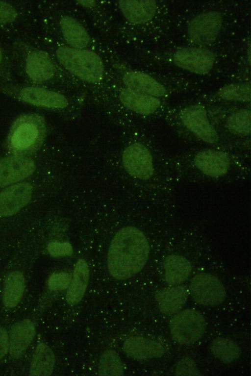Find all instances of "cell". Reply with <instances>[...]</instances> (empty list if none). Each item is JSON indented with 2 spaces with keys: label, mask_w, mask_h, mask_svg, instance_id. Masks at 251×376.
<instances>
[{
  "label": "cell",
  "mask_w": 251,
  "mask_h": 376,
  "mask_svg": "<svg viewBox=\"0 0 251 376\" xmlns=\"http://www.w3.org/2000/svg\"><path fill=\"white\" fill-rule=\"evenodd\" d=\"M150 252L148 241L136 227H125L117 232L109 246L107 264L112 276L125 279L140 272Z\"/></svg>",
  "instance_id": "6da1fadb"
},
{
  "label": "cell",
  "mask_w": 251,
  "mask_h": 376,
  "mask_svg": "<svg viewBox=\"0 0 251 376\" xmlns=\"http://www.w3.org/2000/svg\"><path fill=\"white\" fill-rule=\"evenodd\" d=\"M44 119L35 114L18 118L10 130L7 145L13 154L26 156L42 145L46 136Z\"/></svg>",
  "instance_id": "7a4b0ae2"
},
{
  "label": "cell",
  "mask_w": 251,
  "mask_h": 376,
  "mask_svg": "<svg viewBox=\"0 0 251 376\" xmlns=\"http://www.w3.org/2000/svg\"><path fill=\"white\" fill-rule=\"evenodd\" d=\"M56 56L65 69L84 81L96 83L102 77L103 64L93 51L62 47L57 49Z\"/></svg>",
  "instance_id": "3957f363"
},
{
  "label": "cell",
  "mask_w": 251,
  "mask_h": 376,
  "mask_svg": "<svg viewBox=\"0 0 251 376\" xmlns=\"http://www.w3.org/2000/svg\"><path fill=\"white\" fill-rule=\"evenodd\" d=\"M206 328L203 316L194 309H186L173 317L170 322V332L173 339L181 345L198 341Z\"/></svg>",
  "instance_id": "277c9868"
},
{
  "label": "cell",
  "mask_w": 251,
  "mask_h": 376,
  "mask_svg": "<svg viewBox=\"0 0 251 376\" xmlns=\"http://www.w3.org/2000/svg\"><path fill=\"white\" fill-rule=\"evenodd\" d=\"M189 291L196 302L207 306L219 305L224 300L226 294L220 280L205 273H200L192 278Z\"/></svg>",
  "instance_id": "5b68a950"
},
{
  "label": "cell",
  "mask_w": 251,
  "mask_h": 376,
  "mask_svg": "<svg viewBox=\"0 0 251 376\" xmlns=\"http://www.w3.org/2000/svg\"><path fill=\"white\" fill-rule=\"evenodd\" d=\"M222 23L221 14L217 11L203 13L189 23L188 34L194 43L201 46L212 43L218 35Z\"/></svg>",
  "instance_id": "8992f818"
},
{
  "label": "cell",
  "mask_w": 251,
  "mask_h": 376,
  "mask_svg": "<svg viewBox=\"0 0 251 376\" xmlns=\"http://www.w3.org/2000/svg\"><path fill=\"white\" fill-rule=\"evenodd\" d=\"M124 166L131 176L147 180L153 174L152 156L147 148L139 143L129 146L123 154Z\"/></svg>",
  "instance_id": "52a82bcc"
},
{
  "label": "cell",
  "mask_w": 251,
  "mask_h": 376,
  "mask_svg": "<svg viewBox=\"0 0 251 376\" xmlns=\"http://www.w3.org/2000/svg\"><path fill=\"white\" fill-rule=\"evenodd\" d=\"M173 58L177 66L195 74L205 75L212 69L215 54L206 49L186 48L177 50Z\"/></svg>",
  "instance_id": "ba28073f"
},
{
  "label": "cell",
  "mask_w": 251,
  "mask_h": 376,
  "mask_svg": "<svg viewBox=\"0 0 251 376\" xmlns=\"http://www.w3.org/2000/svg\"><path fill=\"white\" fill-rule=\"evenodd\" d=\"M180 119L185 126L203 141L214 143L218 140V134L209 123L205 108L194 105L183 109Z\"/></svg>",
  "instance_id": "9c48e42d"
},
{
  "label": "cell",
  "mask_w": 251,
  "mask_h": 376,
  "mask_svg": "<svg viewBox=\"0 0 251 376\" xmlns=\"http://www.w3.org/2000/svg\"><path fill=\"white\" fill-rule=\"evenodd\" d=\"M33 161L25 155L13 154L0 160V187L30 176L35 170Z\"/></svg>",
  "instance_id": "30bf717a"
},
{
  "label": "cell",
  "mask_w": 251,
  "mask_h": 376,
  "mask_svg": "<svg viewBox=\"0 0 251 376\" xmlns=\"http://www.w3.org/2000/svg\"><path fill=\"white\" fill-rule=\"evenodd\" d=\"M32 187L27 182L13 185L0 193V216L14 215L31 198Z\"/></svg>",
  "instance_id": "8fae6325"
},
{
  "label": "cell",
  "mask_w": 251,
  "mask_h": 376,
  "mask_svg": "<svg viewBox=\"0 0 251 376\" xmlns=\"http://www.w3.org/2000/svg\"><path fill=\"white\" fill-rule=\"evenodd\" d=\"M194 164L206 175L218 177L226 173L230 165V160L227 154L223 152L206 150L196 154Z\"/></svg>",
  "instance_id": "7c38bea8"
},
{
  "label": "cell",
  "mask_w": 251,
  "mask_h": 376,
  "mask_svg": "<svg viewBox=\"0 0 251 376\" xmlns=\"http://www.w3.org/2000/svg\"><path fill=\"white\" fill-rule=\"evenodd\" d=\"M19 98L24 101L38 106L63 108L68 104L65 97L55 92L38 87H26L19 93Z\"/></svg>",
  "instance_id": "4fadbf2b"
},
{
  "label": "cell",
  "mask_w": 251,
  "mask_h": 376,
  "mask_svg": "<svg viewBox=\"0 0 251 376\" xmlns=\"http://www.w3.org/2000/svg\"><path fill=\"white\" fill-rule=\"evenodd\" d=\"M123 349L129 356L140 360L160 357L165 352L164 348L161 343L140 337L127 339Z\"/></svg>",
  "instance_id": "5bb4252c"
},
{
  "label": "cell",
  "mask_w": 251,
  "mask_h": 376,
  "mask_svg": "<svg viewBox=\"0 0 251 376\" xmlns=\"http://www.w3.org/2000/svg\"><path fill=\"white\" fill-rule=\"evenodd\" d=\"M35 333V326L29 319H25L14 324L10 330L9 341L11 355L14 357L20 356L30 344Z\"/></svg>",
  "instance_id": "9a60e30c"
},
{
  "label": "cell",
  "mask_w": 251,
  "mask_h": 376,
  "mask_svg": "<svg viewBox=\"0 0 251 376\" xmlns=\"http://www.w3.org/2000/svg\"><path fill=\"white\" fill-rule=\"evenodd\" d=\"M123 82L126 88L154 97H160L166 94L164 86L149 75L138 71L126 73Z\"/></svg>",
  "instance_id": "2e32d148"
},
{
  "label": "cell",
  "mask_w": 251,
  "mask_h": 376,
  "mask_svg": "<svg viewBox=\"0 0 251 376\" xmlns=\"http://www.w3.org/2000/svg\"><path fill=\"white\" fill-rule=\"evenodd\" d=\"M119 6L125 18L135 24L149 21L156 10V1L152 0H120Z\"/></svg>",
  "instance_id": "e0dca14e"
},
{
  "label": "cell",
  "mask_w": 251,
  "mask_h": 376,
  "mask_svg": "<svg viewBox=\"0 0 251 376\" xmlns=\"http://www.w3.org/2000/svg\"><path fill=\"white\" fill-rule=\"evenodd\" d=\"M120 99L126 107L143 115L153 113L160 104L155 97L126 88L121 91Z\"/></svg>",
  "instance_id": "ac0fdd59"
},
{
  "label": "cell",
  "mask_w": 251,
  "mask_h": 376,
  "mask_svg": "<svg viewBox=\"0 0 251 376\" xmlns=\"http://www.w3.org/2000/svg\"><path fill=\"white\" fill-rule=\"evenodd\" d=\"M26 71L32 80L42 82L52 77L54 67L49 56L45 52L36 50L30 53L26 61Z\"/></svg>",
  "instance_id": "d6986e66"
},
{
  "label": "cell",
  "mask_w": 251,
  "mask_h": 376,
  "mask_svg": "<svg viewBox=\"0 0 251 376\" xmlns=\"http://www.w3.org/2000/svg\"><path fill=\"white\" fill-rule=\"evenodd\" d=\"M188 291L183 286L162 288L155 294L160 310L167 314L175 313L185 304L188 297Z\"/></svg>",
  "instance_id": "ffe728a7"
},
{
  "label": "cell",
  "mask_w": 251,
  "mask_h": 376,
  "mask_svg": "<svg viewBox=\"0 0 251 376\" xmlns=\"http://www.w3.org/2000/svg\"><path fill=\"white\" fill-rule=\"evenodd\" d=\"M89 277V270L87 263L83 259H79L75 264L73 279L66 294L69 303L75 304L81 300L86 291Z\"/></svg>",
  "instance_id": "44dd1931"
},
{
  "label": "cell",
  "mask_w": 251,
  "mask_h": 376,
  "mask_svg": "<svg viewBox=\"0 0 251 376\" xmlns=\"http://www.w3.org/2000/svg\"><path fill=\"white\" fill-rule=\"evenodd\" d=\"M63 36L73 48L82 49L89 44L90 37L85 28L75 19L64 16L60 20Z\"/></svg>",
  "instance_id": "7402d4cb"
},
{
  "label": "cell",
  "mask_w": 251,
  "mask_h": 376,
  "mask_svg": "<svg viewBox=\"0 0 251 376\" xmlns=\"http://www.w3.org/2000/svg\"><path fill=\"white\" fill-rule=\"evenodd\" d=\"M166 281L176 285L185 281L189 276L192 265L185 258L178 255H170L164 261Z\"/></svg>",
  "instance_id": "603a6c76"
},
{
  "label": "cell",
  "mask_w": 251,
  "mask_h": 376,
  "mask_svg": "<svg viewBox=\"0 0 251 376\" xmlns=\"http://www.w3.org/2000/svg\"><path fill=\"white\" fill-rule=\"evenodd\" d=\"M55 356L51 349L45 343H40L36 347L30 368V376H48L52 373Z\"/></svg>",
  "instance_id": "cb8c5ba5"
},
{
  "label": "cell",
  "mask_w": 251,
  "mask_h": 376,
  "mask_svg": "<svg viewBox=\"0 0 251 376\" xmlns=\"http://www.w3.org/2000/svg\"><path fill=\"white\" fill-rule=\"evenodd\" d=\"M25 287V278L21 272L14 271L8 274L4 284V305L8 308L16 306L22 297Z\"/></svg>",
  "instance_id": "d4e9b609"
},
{
  "label": "cell",
  "mask_w": 251,
  "mask_h": 376,
  "mask_svg": "<svg viewBox=\"0 0 251 376\" xmlns=\"http://www.w3.org/2000/svg\"><path fill=\"white\" fill-rule=\"evenodd\" d=\"M212 354L226 363H230L236 360L241 351L238 344L233 340L222 337L214 339L210 346Z\"/></svg>",
  "instance_id": "484cf974"
},
{
  "label": "cell",
  "mask_w": 251,
  "mask_h": 376,
  "mask_svg": "<svg viewBox=\"0 0 251 376\" xmlns=\"http://www.w3.org/2000/svg\"><path fill=\"white\" fill-rule=\"evenodd\" d=\"M100 376H119L124 373V366L118 354L113 351H107L101 355L99 365Z\"/></svg>",
  "instance_id": "4316f807"
},
{
  "label": "cell",
  "mask_w": 251,
  "mask_h": 376,
  "mask_svg": "<svg viewBox=\"0 0 251 376\" xmlns=\"http://www.w3.org/2000/svg\"><path fill=\"white\" fill-rule=\"evenodd\" d=\"M218 94L224 100L242 102L250 101L251 100L250 83L230 84L221 88Z\"/></svg>",
  "instance_id": "83f0119b"
},
{
  "label": "cell",
  "mask_w": 251,
  "mask_h": 376,
  "mask_svg": "<svg viewBox=\"0 0 251 376\" xmlns=\"http://www.w3.org/2000/svg\"><path fill=\"white\" fill-rule=\"evenodd\" d=\"M227 126L233 133L247 135L251 132V111L242 109L232 114L228 119Z\"/></svg>",
  "instance_id": "f1b7e54d"
},
{
  "label": "cell",
  "mask_w": 251,
  "mask_h": 376,
  "mask_svg": "<svg viewBox=\"0 0 251 376\" xmlns=\"http://www.w3.org/2000/svg\"><path fill=\"white\" fill-rule=\"evenodd\" d=\"M176 376H201L196 363L190 357H186L181 359L177 363L175 371Z\"/></svg>",
  "instance_id": "f546056e"
},
{
  "label": "cell",
  "mask_w": 251,
  "mask_h": 376,
  "mask_svg": "<svg viewBox=\"0 0 251 376\" xmlns=\"http://www.w3.org/2000/svg\"><path fill=\"white\" fill-rule=\"evenodd\" d=\"M71 277L66 273H59L52 274L48 280V286L52 290H63L71 284Z\"/></svg>",
  "instance_id": "4dcf8cb0"
},
{
  "label": "cell",
  "mask_w": 251,
  "mask_h": 376,
  "mask_svg": "<svg viewBox=\"0 0 251 376\" xmlns=\"http://www.w3.org/2000/svg\"><path fill=\"white\" fill-rule=\"evenodd\" d=\"M48 251L52 256L58 257L70 255L72 253V248L69 243L54 241L49 244Z\"/></svg>",
  "instance_id": "1f68e13d"
},
{
  "label": "cell",
  "mask_w": 251,
  "mask_h": 376,
  "mask_svg": "<svg viewBox=\"0 0 251 376\" xmlns=\"http://www.w3.org/2000/svg\"><path fill=\"white\" fill-rule=\"evenodd\" d=\"M17 15L15 8L10 4L0 1V24H6L14 20Z\"/></svg>",
  "instance_id": "d6a6232c"
},
{
  "label": "cell",
  "mask_w": 251,
  "mask_h": 376,
  "mask_svg": "<svg viewBox=\"0 0 251 376\" xmlns=\"http://www.w3.org/2000/svg\"><path fill=\"white\" fill-rule=\"evenodd\" d=\"M9 349V339L6 331L0 326V359L7 353Z\"/></svg>",
  "instance_id": "836d02e7"
},
{
  "label": "cell",
  "mask_w": 251,
  "mask_h": 376,
  "mask_svg": "<svg viewBox=\"0 0 251 376\" xmlns=\"http://www.w3.org/2000/svg\"><path fill=\"white\" fill-rule=\"evenodd\" d=\"M77 2L82 6L87 7L93 6L95 4V1L93 0H79Z\"/></svg>",
  "instance_id": "e575fe53"
},
{
  "label": "cell",
  "mask_w": 251,
  "mask_h": 376,
  "mask_svg": "<svg viewBox=\"0 0 251 376\" xmlns=\"http://www.w3.org/2000/svg\"><path fill=\"white\" fill-rule=\"evenodd\" d=\"M1 51L0 49V63L1 62Z\"/></svg>",
  "instance_id": "d590c367"
}]
</instances>
